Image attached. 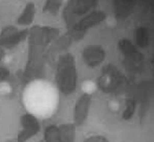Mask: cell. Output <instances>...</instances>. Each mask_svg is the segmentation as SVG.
<instances>
[{
  "label": "cell",
  "instance_id": "3",
  "mask_svg": "<svg viewBox=\"0 0 154 142\" xmlns=\"http://www.w3.org/2000/svg\"><path fill=\"white\" fill-rule=\"evenodd\" d=\"M106 17L103 11H93L76 22L70 28L69 35L75 40H79L90 28L99 25Z\"/></svg>",
  "mask_w": 154,
  "mask_h": 142
},
{
  "label": "cell",
  "instance_id": "10",
  "mask_svg": "<svg viewBox=\"0 0 154 142\" xmlns=\"http://www.w3.org/2000/svg\"><path fill=\"white\" fill-rule=\"evenodd\" d=\"M135 2L132 0H116L113 2V11L119 20H124L133 12Z\"/></svg>",
  "mask_w": 154,
  "mask_h": 142
},
{
  "label": "cell",
  "instance_id": "14",
  "mask_svg": "<svg viewBox=\"0 0 154 142\" xmlns=\"http://www.w3.org/2000/svg\"><path fill=\"white\" fill-rule=\"evenodd\" d=\"M62 2L60 1H46L43 7L42 11L55 16L58 14Z\"/></svg>",
  "mask_w": 154,
  "mask_h": 142
},
{
  "label": "cell",
  "instance_id": "8",
  "mask_svg": "<svg viewBox=\"0 0 154 142\" xmlns=\"http://www.w3.org/2000/svg\"><path fill=\"white\" fill-rule=\"evenodd\" d=\"M22 130L17 135L18 142H25L35 135L39 130V124L35 116L31 114H23L20 119Z\"/></svg>",
  "mask_w": 154,
  "mask_h": 142
},
{
  "label": "cell",
  "instance_id": "11",
  "mask_svg": "<svg viewBox=\"0 0 154 142\" xmlns=\"http://www.w3.org/2000/svg\"><path fill=\"white\" fill-rule=\"evenodd\" d=\"M35 14V7L32 2H28L23 11L17 19V24L20 25H29L34 19Z\"/></svg>",
  "mask_w": 154,
  "mask_h": 142
},
{
  "label": "cell",
  "instance_id": "9",
  "mask_svg": "<svg viewBox=\"0 0 154 142\" xmlns=\"http://www.w3.org/2000/svg\"><path fill=\"white\" fill-rule=\"evenodd\" d=\"M91 102V96L88 93L83 94L76 102L75 108V121L81 125L85 120Z\"/></svg>",
  "mask_w": 154,
  "mask_h": 142
},
{
  "label": "cell",
  "instance_id": "15",
  "mask_svg": "<svg viewBox=\"0 0 154 142\" xmlns=\"http://www.w3.org/2000/svg\"><path fill=\"white\" fill-rule=\"evenodd\" d=\"M10 70L5 66H0V83L7 80L10 76Z\"/></svg>",
  "mask_w": 154,
  "mask_h": 142
},
{
  "label": "cell",
  "instance_id": "12",
  "mask_svg": "<svg viewBox=\"0 0 154 142\" xmlns=\"http://www.w3.org/2000/svg\"><path fill=\"white\" fill-rule=\"evenodd\" d=\"M134 40L136 45L141 48L147 47L150 40V32L147 28L139 26L134 31Z\"/></svg>",
  "mask_w": 154,
  "mask_h": 142
},
{
  "label": "cell",
  "instance_id": "5",
  "mask_svg": "<svg viewBox=\"0 0 154 142\" xmlns=\"http://www.w3.org/2000/svg\"><path fill=\"white\" fill-rule=\"evenodd\" d=\"M118 48L123 56L125 64L129 69L137 70L141 69L144 61V56L130 40L120 39L118 42Z\"/></svg>",
  "mask_w": 154,
  "mask_h": 142
},
{
  "label": "cell",
  "instance_id": "6",
  "mask_svg": "<svg viewBox=\"0 0 154 142\" xmlns=\"http://www.w3.org/2000/svg\"><path fill=\"white\" fill-rule=\"evenodd\" d=\"M29 30H19L13 25L6 26L0 32V48L10 49L23 42L28 36Z\"/></svg>",
  "mask_w": 154,
  "mask_h": 142
},
{
  "label": "cell",
  "instance_id": "1",
  "mask_svg": "<svg viewBox=\"0 0 154 142\" xmlns=\"http://www.w3.org/2000/svg\"><path fill=\"white\" fill-rule=\"evenodd\" d=\"M57 85L61 93L72 94L77 84V69L75 58L73 54L66 53L60 56L55 72Z\"/></svg>",
  "mask_w": 154,
  "mask_h": 142
},
{
  "label": "cell",
  "instance_id": "17",
  "mask_svg": "<svg viewBox=\"0 0 154 142\" xmlns=\"http://www.w3.org/2000/svg\"><path fill=\"white\" fill-rule=\"evenodd\" d=\"M4 55V51H3V49H2L1 48H0V61H1V60L2 59V58L3 57Z\"/></svg>",
  "mask_w": 154,
  "mask_h": 142
},
{
  "label": "cell",
  "instance_id": "13",
  "mask_svg": "<svg viewBox=\"0 0 154 142\" xmlns=\"http://www.w3.org/2000/svg\"><path fill=\"white\" fill-rule=\"evenodd\" d=\"M59 34V30L51 26L40 27L41 40L43 46L48 45Z\"/></svg>",
  "mask_w": 154,
  "mask_h": 142
},
{
  "label": "cell",
  "instance_id": "7",
  "mask_svg": "<svg viewBox=\"0 0 154 142\" xmlns=\"http://www.w3.org/2000/svg\"><path fill=\"white\" fill-rule=\"evenodd\" d=\"M106 52L102 46L99 45H89L82 50V57L87 66L95 67L99 66L105 60Z\"/></svg>",
  "mask_w": 154,
  "mask_h": 142
},
{
  "label": "cell",
  "instance_id": "2",
  "mask_svg": "<svg viewBox=\"0 0 154 142\" xmlns=\"http://www.w3.org/2000/svg\"><path fill=\"white\" fill-rule=\"evenodd\" d=\"M125 82L123 74L112 64L105 65L97 79V86L105 93H112L122 88Z\"/></svg>",
  "mask_w": 154,
  "mask_h": 142
},
{
  "label": "cell",
  "instance_id": "4",
  "mask_svg": "<svg viewBox=\"0 0 154 142\" xmlns=\"http://www.w3.org/2000/svg\"><path fill=\"white\" fill-rule=\"evenodd\" d=\"M97 1H70L63 11V17L69 28L75 23L76 18L93 10L97 5Z\"/></svg>",
  "mask_w": 154,
  "mask_h": 142
},
{
  "label": "cell",
  "instance_id": "16",
  "mask_svg": "<svg viewBox=\"0 0 154 142\" xmlns=\"http://www.w3.org/2000/svg\"><path fill=\"white\" fill-rule=\"evenodd\" d=\"M134 101L132 100H129L127 102V109L124 113L123 117L125 118H129L132 114L134 111Z\"/></svg>",
  "mask_w": 154,
  "mask_h": 142
}]
</instances>
